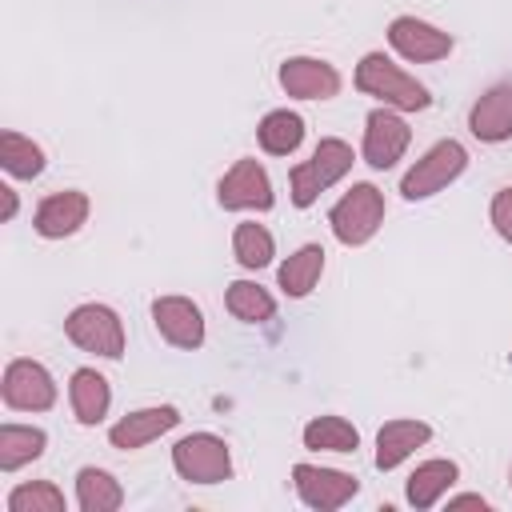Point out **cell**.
<instances>
[{"mask_svg": "<svg viewBox=\"0 0 512 512\" xmlns=\"http://www.w3.org/2000/svg\"><path fill=\"white\" fill-rule=\"evenodd\" d=\"M356 88L364 96H376L384 108H396V112H424L432 104L428 88L416 76H408L400 64H392L384 52H368L356 64Z\"/></svg>", "mask_w": 512, "mask_h": 512, "instance_id": "cell-1", "label": "cell"}, {"mask_svg": "<svg viewBox=\"0 0 512 512\" xmlns=\"http://www.w3.org/2000/svg\"><path fill=\"white\" fill-rule=\"evenodd\" d=\"M352 148L344 144V140H336V136H328V140H320L316 144V152L308 156V160H300L292 172H288V184H292V204L296 208H308L324 188H332L348 168H352Z\"/></svg>", "mask_w": 512, "mask_h": 512, "instance_id": "cell-2", "label": "cell"}, {"mask_svg": "<svg viewBox=\"0 0 512 512\" xmlns=\"http://www.w3.org/2000/svg\"><path fill=\"white\" fill-rule=\"evenodd\" d=\"M328 224H332V236L348 248L356 244H368L376 236V228L384 224V196L376 184H352L328 212Z\"/></svg>", "mask_w": 512, "mask_h": 512, "instance_id": "cell-3", "label": "cell"}, {"mask_svg": "<svg viewBox=\"0 0 512 512\" xmlns=\"http://www.w3.org/2000/svg\"><path fill=\"white\" fill-rule=\"evenodd\" d=\"M468 168V152L460 140H440L432 144L400 180V192L404 200H424V196H436L440 188H448L460 172Z\"/></svg>", "mask_w": 512, "mask_h": 512, "instance_id": "cell-4", "label": "cell"}, {"mask_svg": "<svg viewBox=\"0 0 512 512\" xmlns=\"http://www.w3.org/2000/svg\"><path fill=\"white\" fill-rule=\"evenodd\" d=\"M172 468L188 484H220L232 476V456L228 444L212 432H192L172 444Z\"/></svg>", "mask_w": 512, "mask_h": 512, "instance_id": "cell-5", "label": "cell"}, {"mask_svg": "<svg viewBox=\"0 0 512 512\" xmlns=\"http://www.w3.org/2000/svg\"><path fill=\"white\" fill-rule=\"evenodd\" d=\"M64 332L84 352H96V356H108V360H120V352H124V324L108 304L72 308L68 320H64Z\"/></svg>", "mask_w": 512, "mask_h": 512, "instance_id": "cell-6", "label": "cell"}, {"mask_svg": "<svg viewBox=\"0 0 512 512\" xmlns=\"http://www.w3.org/2000/svg\"><path fill=\"white\" fill-rule=\"evenodd\" d=\"M4 404L16 408V412H44L56 404V380L44 364L36 360H12L4 368Z\"/></svg>", "mask_w": 512, "mask_h": 512, "instance_id": "cell-7", "label": "cell"}, {"mask_svg": "<svg viewBox=\"0 0 512 512\" xmlns=\"http://www.w3.org/2000/svg\"><path fill=\"white\" fill-rule=\"evenodd\" d=\"M292 484H296V496L316 512H336L360 492L356 476H348L340 468H316V464H296Z\"/></svg>", "mask_w": 512, "mask_h": 512, "instance_id": "cell-8", "label": "cell"}, {"mask_svg": "<svg viewBox=\"0 0 512 512\" xmlns=\"http://www.w3.org/2000/svg\"><path fill=\"white\" fill-rule=\"evenodd\" d=\"M408 140H412V128L396 116V108L368 112V120H364V164H372L380 172L392 168L408 152Z\"/></svg>", "mask_w": 512, "mask_h": 512, "instance_id": "cell-9", "label": "cell"}, {"mask_svg": "<svg viewBox=\"0 0 512 512\" xmlns=\"http://www.w3.org/2000/svg\"><path fill=\"white\" fill-rule=\"evenodd\" d=\"M216 196H220V204H224L228 212H240V208L268 212L272 200H276V196H272V180H268V172H264L256 160H236V164L224 172Z\"/></svg>", "mask_w": 512, "mask_h": 512, "instance_id": "cell-10", "label": "cell"}, {"mask_svg": "<svg viewBox=\"0 0 512 512\" xmlns=\"http://www.w3.org/2000/svg\"><path fill=\"white\" fill-rule=\"evenodd\" d=\"M388 44L404 56V60H416V64H428V60H444L452 52V36L440 32L436 24L428 20H416V16H396L388 24Z\"/></svg>", "mask_w": 512, "mask_h": 512, "instance_id": "cell-11", "label": "cell"}, {"mask_svg": "<svg viewBox=\"0 0 512 512\" xmlns=\"http://www.w3.org/2000/svg\"><path fill=\"white\" fill-rule=\"evenodd\" d=\"M280 88L296 100H332L340 92V72L316 56H292L280 64Z\"/></svg>", "mask_w": 512, "mask_h": 512, "instance_id": "cell-12", "label": "cell"}, {"mask_svg": "<svg viewBox=\"0 0 512 512\" xmlns=\"http://www.w3.org/2000/svg\"><path fill=\"white\" fill-rule=\"evenodd\" d=\"M176 424H180V412H176L172 404L136 408V412L120 416V420L108 428V440H112V448H120V452H136V448L160 440L164 432H172Z\"/></svg>", "mask_w": 512, "mask_h": 512, "instance_id": "cell-13", "label": "cell"}, {"mask_svg": "<svg viewBox=\"0 0 512 512\" xmlns=\"http://www.w3.org/2000/svg\"><path fill=\"white\" fill-rule=\"evenodd\" d=\"M152 320H156V332L172 348H200L204 344V316L188 296H160L152 304Z\"/></svg>", "mask_w": 512, "mask_h": 512, "instance_id": "cell-14", "label": "cell"}, {"mask_svg": "<svg viewBox=\"0 0 512 512\" xmlns=\"http://www.w3.org/2000/svg\"><path fill=\"white\" fill-rule=\"evenodd\" d=\"M84 220H88V196L76 192V188H64V192L44 196L40 208H36V216H32V224H36V232H40L44 240H64V236H72Z\"/></svg>", "mask_w": 512, "mask_h": 512, "instance_id": "cell-15", "label": "cell"}, {"mask_svg": "<svg viewBox=\"0 0 512 512\" xmlns=\"http://www.w3.org/2000/svg\"><path fill=\"white\" fill-rule=\"evenodd\" d=\"M468 128H472V136L484 140V144H500V140H508V136H512V84H496V88H488V92L472 104V112H468Z\"/></svg>", "mask_w": 512, "mask_h": 512, "instance_id": "cell-16", "label": "cell"}, {"mask_svg": "<svg viewBox=\"0 0 512 512\" xmlns=\"http://www.w3.org/2000/svg\"><path fill=\"white\" fill-rule=\"evenodd\" d=\"M428 440H432V428L424 420H388L376 432V468L380 472H392L396 464H404Z\"/></svg>", "mask_w": 512, "mask_h": 512, "instance_id": "cell-17", "label": "cell"}, {"mask_svg": "<svg viewBox=\"0 0 512 512\" xmlns=\"http://www.w3.org/2000/svg\"><path fill=\"white\" fill-rule=\"evenodd\" d=\"M68 400H72V412H76L80 424H100L108 416L112 388L96 368H76L72 384H68Z\"/></svg>", "mask_w": 512, "mask_h": 512, "instance_id": "cell-18", "label": "cell"}, {"mask_svg": "<svg viewBox=\"0 0 512 512\" xmlns=\"http://www.w3.org/2000/svg\"><path fill=\"white\" fill-rule=\"evenodd\" d=\"M460 468L452 460H424L412 476H408V504L412 508H432L452 484H456Z\"/></svg>", "mask_w": 512, "mask_h": 512, "instance_id": "cell-19", "label": "cell"}, {"mask_svg": "<svg viewBox=\"0 0 512 512\" xmlns=\"http://www.w3.org/2000/svg\"><path fill=\"white\" fill-rule=\"evenodd\" d=\"M76 504L84 512H116L124 504V488L104 468H80L76 472Z\"/></svg>", "mask_w": 512, "mask_h": 512, "instance_id": "cell-20", "label": "cell"}, {"mask_svg": "<svg viewBox=\"0 0 512 512\" xmlns=\"http://www.w3.org/2000/svg\"><path fill=\"white\" fill-rule=\"evenodd\" d=\"M48 436L44 428H28V424H0V472H16L24 464H32L44 452Z\"/></svg>", "mask_w": 512, "mask_h": 512, "instance_id": "cell-21", "label": "cell"}, {"mask_svg": "<svg viewBox=\"0 0 512 512\" xmlns=\"http://www.w3.org/2000/svg\"><path fill=\"white\" fill-rule=\"evenodd\" d=\"M256 140H260V148L268 156H292L300 148V140H304V120L296 112H288V108H276V112H268L260 120Z\"/></svg>", "mask_w": 512, "mask_h": 512, "instance_id": "cell-22", "label": "cell"}, {"mask_svg": "<svg viewBox=\"0 0 512 512\" xmlns=\"http://www.w3.org/2000/svg\"><path fill=\"white\" fill-rule=\"evenodd\" d=\"M320 272H324V248H320V244H304V248H296V252L280 264V288H284L288 296H308V292L316 288Z\"/></svg>", "mask_w": 512, "mask_h": 512, "instance_id": "cell-23", "label": "cell"}, {"mask_svg": "<svg viewBox=\"0 0 512 512\" xmlns=\"http://www.w3.org/2000/svg\"><path fill=\"white\" fill-rule=\"evenodd\" d=\"M360 432L344 416H316L304 424V448L312 452H356Z\"/></svg>", "mask_w": 512, "mask_h": 512, "instance_id": "cell-24", "label": "cell"}, {"mask_svg": "<svg viewBox=\"0 0 512 512\" xmlns=\"http://www.w3.org/2000/svg\"><path fill=\"white\" fill-rule=\"evenodd\" d=\"M232 252H236V260H240V268H268L272 264V256H276V240H272V232L264 228V224H256V220H244V224H236V232H232Z\"/></svg>", "mask_w": 512, "mask_h": 512, "instance_id": "cell-25", "label": "cell"}, {"mask_svg": "<svg viewBox=\"0 0 512 512\" xmlns=\"http://www.w3.org/2000/svg\"><path fill=\"white\" fill-rule=\"evenodd\" d=\"M224 304H228V312H232L236 320H244V324H264V320L276 316V300L268 296V288H260V284H252V280L228 284Z\"/></svg>", "mask_w": 512, "mask_h": 512, "instance_id": "cell-26", "label": "cell"}, {"mask_svg": "<svg viewBox=\"0 0 512 512\" xmlns=\"http://www.w3.org/2000/svg\"><path fill=\"white\" fill-rule=\"evenodd\" d=\"M0 164H4L8 176L32 180V176L44 172V152H40V144H32L28 136H20V132L8 128V132L0 136Z\"/></svg>", "mask_w": 512, "mask_h": 512, "instance_id": "cell-27", "label": "cell"}, {"mask_svg": "<svg viewBox=\"0 0 512 512\" xmlns=\"http://www.w3.org/2000/svg\"><path fill=\"white\" fill-rule=\"evenodd\" d=\"M8 512H64V492L48 480H32L8 492Z\"/></svg>", "mask_w": 512, "mask_h": 512, "instance_id": "cell-28", "label": "cell"}, {"mask_svg": "<svg viewBox=\"0 0 512 512\" xmlns=\"http://www.w3.org/2000/svg\"><path fill=\"white\" fill-rule=\"evenodd\" d=\"M488 216H492V228L512 244V188H500V192L492 196Z\"/></svg>", "mask_w": 512, "mask_h": 512, "instance_id": "cell-29", "label": "cell"}, {"mask_svg": "<svg viewBox=\"0 0 512 512\" xmlns=\"http://www.w3.org/2000/svg\"><path fill=\"white\" fill-rule=\"evenodd\" d=\"M456 508H480V512H484L488 500H484V496H452V500H448V512H456Z\"/></svg>", "mask_w": 512, "mask_h": 512, "instance_id": "cell-30", "label": "cell"}, {"mask_svg": "<svg viewBox=\"0 0 512 512\" xmlns=\"http://www.w3.org/2000/svg\"><path fill=\"white\" fill-rule=\"evenodd\" d=\"M4 192V220H12L16 216V192L12 188H0Z\"/></svg>", "mask_w": 512, "mask_h": 512, "instance_id": "cell-31", "label": "cell"}]
</instances>
